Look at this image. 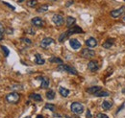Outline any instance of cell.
<instances>
[{
    "instance_id": "ac0fdd59",
    "label": "cell",
    "mask_w": 125,
    "mask_h": 118,
    "mask_svg": "<svg viewBox=\"0 0 125 118\" xmlns=\"http://www.w3.org/2000/svg\"><path fill=\"white\" fill-rule=\"evenodd\" d=\"M101 87H92V88H90L87 89V92L88 93H90V94H95V93H97L98 91H100L101 90Z\"/></svg>"
},
{
    "instance_id": "cb8c5ba5",
    "label": "cell",
    "mask_w": 125,
    "mask_h": 118,
    "mask_svg": "<svg viewBox=\"0 0 125 118\" xmlns=\"http://www.w3.org/2000/svg\"><path fill=\"white\" fill-rule=\"evenodd\" d=\"M37 11H38V13H44V12H47V11H48V5H42V6H41Z\"/></svg>"
},
{
    "instance_id": "7c38bea8",
    "label": "cell",
    "mask_w": 125,
    "mask_h": 118,
    "mask_svg": "<svg viewBox=\"0 0 125 118\" xmlns=\"http://www.w3.org/2000/svg\"><path fill=\"white\" fill-rule=\"evenodd\" d=\"M86 45L89 48H94V47L97 46V40L94 38H90L86 40Z\"/></svg>"
},
{
    "instance_id": "836d02e7",
    "label": "cell",
    "mask_w": 125,
    "mask_h": 118,
    "mask_svg": "<svg viewBox=\"0 0 125 118\" xmlns=\"http://www.w3.org/2000/svg\"><path fill=\"white\" fill-rule=\"evenodd\" d=\"M0 32H2V33L5 32V28H4V26H3V24L1 22H0Z\"/></svg>"
},
{
    "instance_id": "ba28073f",
    "label": "cell",
    "mask_w": 125,
    "mask_h": 118,
    "mask_svg": "<svg viewBox=\"0 0 125 118\" xmlns=\"http://www.w3.org/2000/svg\"><path fill=\"white\" fill-rule=\"evenodd\" d=\"M38 80H41V82H42V84H41V88H49L50 81H49V79L47 77H45V76H40L38 78Z\"/></svg>"
},
{
    "instance_id": "1f68e13d",
    "label": "cell",
    "mask_w": 125,
    "mask_h": 118,
    "mask_svg": "<svg viewBox=\"0 0 125 118\" xmlns=\"http://www.w3.org/2000/svg\"><path fill=\"white\" fill-rule=\"evenodd\" d=\"M4 4H5V5H6V6H8V7H9V8H10V9H12V10H13V11H14V10H15V7H14V6H12V5H10V4H9V3H6V2H4Z\"/></svg>"
},
{
    "instance_id": "5b68a950",
    "label": "cell",
    "mask_w": 125,
    "mask_h": 118,
    "mask_svg": "<svg viewBox=\"0 0 125 118\" xmlns=\"http://www.w3.org/2000/svg\"><path fill=\"white\" fill-rule=\"evenodd\" d=\"M80 55L85 59H92L95 56V52L94 50H92L91 48H85L81 51Z\"/></svg>"
},
{
    "instance_id": "52a82bcc",
    "label": "cell",
    "mask_w": 125,
    "mask_h": 118,
    "mask_svg": "<svg viewBox=\"0 0 125 118\" xmlns=\"http://www.w3.org/2000/svg\"><path fill=\"white\" fill-rule=\"evenodd\" d=\"M52 21L56 26H62L63 24V17L61 15H54L52 17Z\"/></svg>"
},
{
    "instance_id": "5bb4252c",
    "label": "cell",
    "mask_w": 125,
    "mask_h": 118,
    "mask_svg": "<svg viewBox=\"0 0 125 118\" xmlns=\"http://www.w3.org/2000/svg\"><path fill=\"white\" fill-rule=\"evenodd\" d=\"M115 43V39H112V38H109V39H107V40L103 43V48H105V49H110L113 45Z\"/></svg>"
},
{
    "instance_id": "7a4b0ae2",
    "label": "cell",
    "mask_w": 125,
    "mask_h": 118,
    "mask_svg": "<svg viewBox=\"0 0 125 118\" xmlns=\"http://www.w3.org/2000/svg\"><path fill=\"white\" fill-rule=\"evenodd\" d=\"M70 109L73 113L75 114H81L84 111V106L82 104L78 103V102H74L71 104L70 106Z\"/></svg>"
},
{
    "instance_id": "f35d334b",
    "label": "cell",
    "mask_w": 125,
    "mask_h": 118,
    "mask_svg": "<svg viewBox=\"0 0 125 118\" xmlns=\"http://www.w3.org/2000/svg\"><path fill=\"white\" fill-rule=\"evenodd\" d=\"M23 1H24V0H18V2H19V3H22Z\"/></svg>"
},
{
    "instance_id": "30bf717a",
    "label": "cell",
    "mask_w": 125,
    "mask_h": 118,
    "mask_svg": "<svg viewBox=\"0 0 125 118\" xmlns=\"http://www.w3.org/2000/svg\"><path fill=\"white\" fill-rule=\"evenodd\" d=\"M31 23L34 26H36V27H42L44 25V21L41 17H34V18H32Z\"/></svg>"
},
{
    "instance_id": "60d3db41",
    "label": "cell",
    "mask_w": 125,
    "mask_h": 118,
    "mask_svg": "<svg viewBox=\"0 0 125 118\" xmlns=\"http://www.w3.org/2000/svg\"><path fill=\"white\" fill-rule=\"evenodd\" d=\"M24 118H31V116H27V117H24Z\"/></svg>"
},
{
    "instance_id": "d4e9b609",
    "label": "cell",
    "mask_w": 125,
    "mask_h": 118,
    "mask_svg": "<svg viewBox=\"0 0 125 118\" xmlns=\"http://www.w3.org/2000/svg\"><path fill=\"white\" fill-rule=\"evenodd\" d=\"M37 4H38V0H29V1L27 2V6H28V7H31V8L36 7Z\"/></svg>"
},
{
    "instance_id": "44dd1931",
    "label": "cell",
    "mask_w": 125,
    "mask_h": 118,
    "mask_svg": "<svg viewBox=\"0 0 125 118\" xmlns=\"http://www.w3.org/2000/svg\"><path fill=\"white\" fill-rule=\"evenodd\" d=\"M49 61L52 62V63H59V64H62V63H63L62 59H60V58H57V57H52V58H50V59H49Z\"/></svg>"
},
{
    "instance_id": "b9f144b4",
    "label": "cell",
    "mask_w": 125,
    "mask_h": 118,
    "mask_svg": "<svg viewBox=\"0 0 125 118\" xmlns=\"http://www.w3.org/2000/svg\"><path fill=\"white\" fill-rule=\"evenodd\" d=\"M122 91H123V93H125V88L123 89V90H122Z\"/></svg>"
},
{
    "instance_id": "ee69618b",
    "label": "cell",
    "mask_w": 125,
    "mask_h": 118,
    "mask_svg": "<svg viewBox=\"0 0 125 118\" xmlns=\"http://www.w3.org/2000/svg\"><path fill=\"white\" fill-rule=\"evenodd\" d=\"M53 1H57V0H53Z\"/></svg>"
},
{
    "instance_id": "d6a6232c",
    "label": "cell",
    "mask_w": 125,
    "mask_h": 118,
    "mask_svg": "<svg viewBox=\"0 0 125 118\" xmlns=\"http://www.w3.org/2000/svg\"><path fill=\"white\" fill-rule=\"evenodd\" d=\"M87 118H93L92 113H91V111H90V109H88V110H87Z\"/></svg>"
},
{
    "instance_id": "603a6c76",
    "label": "cell",
    "mask_w": 125,
    "mask_h": 118,
    "mask_svg": "<svg viewBox=\"0 0 125 118\" xmlns=\"http://www.w3.org/2000/svg\"><path fill=\"white\" fill-rule=\"evenodd\" d=\"M109 95H110V93L108 91H101V90L94 94V96H97V97H107V96H109Z\"/></svg>"
},
{
    "instance_id": "2e32d148",
    "label": "cell",
    "mask_w": 125,
    "mask_h": 118,
    "mask_svg": "<svg viewBox=\"0 0 125 118\" xmlns=\"http://www.w3.org/2000/svg\"><path fill=\"white\" fill-rule=\"evenodd\" d=\"M75 22H76V19H75L74 17H72V16H67V17H66V26H67L68 28L74 26Z\"/></svg>"
},
{
    "instance_id": "6da1fadb",
    "label": "cell",
    "mask_w": 125,
    "mask_h": 118,
    "mask_svg": "<svg viewBox=\"0 0 125 118\" xmlns=\"http://www.w3.org/2000/svg\"><path fill=\"white\" fill-rule=\"evenodd\" d=\"M57 69L59 70V71H65V72H67V73L69 74H72V75H78V72H77V70L74 68V67H71V66H69V65H67V64H60L58 67H57Z\"/></svg>"
},
{
    "instance_id": "d590c367",
    "label": "cell",
    "mask_w": 125,
    "mask_h": 118,
    "mask_svg": "<svg viewBox=\"0 0 125 118\" xmlns=\"http://www.w3.org/2000/svg\"><path fill=\"white\" fill-rule=\"evenodd\" d=\"M7 33H8V34H13V33H14V30L8 28V29H7Z\"/></svg>"
},
{
    "instance_id": "d6986e66",
    "label": "cell",
    "mask_w": 125,
    "mask_h": 118,
    "mask_svg": "<svg viewBox=\"0 0 125 118\" xmlns=\"http://www.w3.org/2000/svg\"><path fill=\"white\" fill-rule=\"evenodd\" d=\"M59 92H60V94L62 95V97H67V96L69 95V90L67 88H62V87L59 88Z\"/></svg>"
},
{
    "instance_id": "e575fe53",
    "label": "cell",
    "mask_w": 125,
    "mask_h": 118,
    "mask_svg": "<svg viewBox=\"0 0 125 118\" xmlns=\"http://www.w3.org/2000/svg\"><path fill=\"white\" fill-rule=\"evenodd\" d=\"M73 3H74V1H73V0H70V1H68V2L65 4V6H66V7H69V6H70L71 4H73Z\"/></svg>"
},
{
    "instance_id": "8992f818",
    "label": "cell",
    "mask_w": 125,
    "mask_h": 118,
    "mask_svg": "<svg viewBox=\"0 0 125 118\" xmlns=\"http://www.w3.org/2000/svg\"><path fill=\"white\" fill-rule=\"evenodd\" d=\"M83 33H84L83 29H82L81 27L77 26V25H74V26L70 27L67 32H65V34H66L67 38H68V37H70L71 35H74V34H83Z\"/></svg>"
},
{
    "instance_id": "f6af8a7d",
    "label": "cell",
    "mask_w": 125,
    "mask_h": 118,
    "mask_svg": "<svg viewBox=\"0 0 125 118\" xmlns=\"http://www.w3.org/2000/svg\"><path fill=\"white\" fill-rule=\"evenodd\" d=\"M124 1H125V0H124Z\"/></svg>"
},
{
    "instance_id": "4dcf8cb0",
    "label": "cell",
    "mask_w": 125,
    "mask_h": 118,
    "mask_svg": "<svg viewBox=\"0 0 125 118\" xmlns=\"http://www.w3.org/2000/svg\"><path fill=\"white\" fill-rule=\"evenodd\" d=\"M26 32H27V33H29V34H31V35H35V33H36L34 30L32 29V28H29V29L27 30Z\"/></svg>"
},
{
    "instance_id": "74e56055",
    "label": "cell",
    "mask_w": 125,
    "mask_h": 118,
    "mask_svg": "<svg viewBox=\"0 0 125 118\" xmlns=\"http://www.w3.org/2000/svg\"><path fill=\"white\" fill-rule=\"evenodd\" d=\"M36 118H43V116H42V115H38Z\"/></svg>"
},
{
    "instance_id": "484cf974",
    "label": "cell",
    "mask_w": 125,
    "mask_h": 118,
    "mask_svg": "<svg viewBox=\"0 0 125 118\" xmlns=\"http://www.w3.org/2000/svg\"><path fill=\"white\" fill-rule=\"evenodd\" d=\"M44 108H47V109H49V110H51V111H55V105H53V104H49L47 103L45 104V106H44Z\"/></svg>"
},
{
    "instance_id": "277c9868",
    "label": "cell",
    "mask_w": 125,
    "mask_h": 118,
    "mask_svg": "<svg viewBox=\"0 0 125 118\" xmlns=\"http://www.w3.org/2000/svg\"><path fill=\"white\" fill-rule=\"evenodd\" d=\"M110 15H111V16H112L113 18H118V17L124 15H125V6H122V7L118 8V9H116V10H113V11L110 13Z\"/></svg>"
},
{
    "instance_id": "7bdbcfd3",
    "label": "cell",
    "mask_w": 125,
    "mask_h": 118,
    "mask_svg": "<svg viewBox=\"0 0 125 118\" xmlns=\"http://www.w3.org/2000/svg\"><path fill=\"white\" fill-rule=\"evenodd\" d=\"M123 20H124V21H125V15H124V16H123Z\"/></svg>"
},
{
    "instance_id": "9c48e42d",
    "label": "cell",
    "mask_w": 125,
    "mask_h": 118,
    "mask_svg": "<svg viewBox=\"0 0 125 118\" xmlns=\"http://www.w3.org/2000/svg\"><path fill=\"white\" fill-rule=\"evenodd\" d=\"M99 66H98V62L96 60H91L89 63H88V69L92 72H96L98 70Z\"/></svg>"
},
{
    "instance_id": "3957f363",
    "label": "cell",
    "mask_w": 125,
    "mask_h": 118,
    "mask_svg": "<svg viewBox=\"0 0 125 118\" xmlns=\"http://www.w3.org/2000/svg\"><path fill=\"white\" fill-rule=\"evenodd\" d=\"M20 99V95L17 92H12L6 96V100L8 103L11 104H16Z\"/></svg>"
},
{
    "instance_id": "ab89813d",
    "label": "cell",
    "mask_w": 125,
    "mask_h": 118,
    "mask_svg": "<svg viewBox=\"0 0 125 118\" xmlns=\"http://www.w3.org/2000/svg\"><path fill=\"white\" fill-rule=\"evenodd\" d=\"M65 118H71V117H69V116H67V115H66V116H65Z\"/></svg>"
},
{
    "instance_id": "8d00e7d4",
    "label": "cell",
    "mask_w": 125,
    "mask_h": 118,
    "mask_svg": "<svg viewBox=\"0 0 125 118\" xmlns=\"http://www.w3.org/2000/svg\"><path fill=\"white\" fill-rule=\"evenodd\" d=\"M3 34H4V33L0 32V41H1V40H2L3 39H4V35H3Z\"/></svg>"
},
{
    "instance_id": "8fae6325",
    "label": "cell",
    "mask_w": 125,
    "mask_h": 118,
    "mask_svg": "<svg viewBox=\"0 0 125 118\" xmlns=\"http://www.w3.org/2000/svg\"><path fill=\"white\" fill-rule=\"evenodd\" d=\"M51 43H54V39L51 38H44L41 41V47L42 48H47Z\"/></svg>"
},
{
    "instance_id": "ffe728a7",
    "label": "cell",
    "mask_w": 125,
    "mask_h": 118,
    "mask_svg": "<svg viewBox=\"0 0 125 118\" xmlns=\"http://www.w3.org/2000/svg\"><path fill=\"white\" fill-rule=\"evenodd\" d=\"M45 95H46V98L48 100H53V99L55 98V92H54V90H52V89L47 90Z\"/></svg>"
},
{
    "instance_id": "f1b7e54d",
    "label": "cell",
    "mask_w": 125,
    "mask_h": 118,
    "mask_svg": "<svg viewBox=\"0 0 125 118\" xmlns=\"http://www.w3.org/2000/svg\"><path fill=\"white\" fill-rule=\"evenodd\" d=\"M96 118H109L106 114L104 113H97L96 114Z\"/></svg>"
},
{
    "instance_id": "7402d4cb",
    "label": "cell",
    "mask_w": 125,
    "mask_h": 118,
    "mask_svg": "<svg viewBox=\"0 0 125 118\" xmlns=\"http://www.w3.org/2000/svg\"><path fill=\"white\" fill-rule=\"evenodd\" d=\"M111 108H112V103H110L108 101H103V103H102V108L104 110H109V109H111Z\"/></svg>"
},
{
    "instance_id": "9a60e30c",
    "label": "cell",
    "mask_w": 125,
    "mask_h": 118,
    "mask_svg": "<svg viewBox=\"0 0 125 118\" xmlns=\"http://www.w3.org/2000/svg\"><path fill=\"white\" fill-rule=\"evenodd\" d=\"M35 62H36V64H38V65H42V64H44L45 60H44V59L42 58L41 54L37 53V54L35 55Z\"/></svg>"
},
{
    "instance_id": "f546056e",
    "label": "cell",
    "mask_w": 125,
    "mask_h": 118,
    "mask_svg": "<svg viewBox=\"0 0 125 118\" xmlns=\"http://www.w3.org/2000/svg\"><path fill=\"white\" fill-rule=\"evenodd\" d=\"M21 40H22L23 42L27 43V44H31V43H32V41L30 40V39H25V38H22V39H21Z\"/></svg>"
},
{
    "instance_id": "4316f807",
    "label": "cell",
    "mask_w": 125,
    "mask_h": 118,
    "mask_svg": "<svg viewBox=\"0 0 125 118\" xmlns=\"http://www.w3.org/2000/svg\"><path fill=\"white\" fill-rule=\"evenodd\" d=\"M1 49H2V51L4 52L5 57H8V56H9V54H10V50H9L5 45H1Z\"/></svg>"
},
{
    "instance_id": "4fadbf2b",
    "label": "cell",
    "mask_w": 125,
    "mask_h": 118,
    "mask_svg": "<svg viewBox=\"0 0 125 118\" xmlns=\"http://www.w3.org/2000/svg\"><path fill=\"white\" fill-rule=\"evenodd\" d=\"M69 44L71 46V48L74 49V50H78L79 48L81 47V43L79 42V40L76 39H71L69 40Z\"/></svg>"
},
{
    "instance_id": "e0dca14e",
    "label": "cell",
    "mask_w": 125,
    "mask_h": 118,
    "mask_svg": "<svg viewBox=\"0 0 125 118\" xmlns=\"http://www.w3.org/2000/svg\"><path fill=\"white\" fill-rule=\"evenodd\" d=\"M29 99L31 100H34V101H37V102H41L42 101V98L40 94H37V93H32L29 95Z\"/></svg>"
},
{
    "instance_id": "83f0119b",
    "label": "cell",
    "mask_w": 125,
    "mask_h": 118,
    "mask_svg": "<svg viewBox=\"0 0 125 118\" xmlns=\"http://www.w3.org/2000/svg\"><path fill=\"white\" fill-rule=\"evenodd\" d=\"M66 38H67L66 34H65V33H62V35L59 37V41H60V42H62V41H63V40H64Z\"/></svg>"
}]
</instances>
